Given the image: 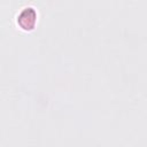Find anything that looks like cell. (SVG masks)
<instances>
[{
	"label": "cell",
	"instance_id": "obj_1",
	"mask_svg": "<svg viewBox=\"0 0 147 147\" xmlns=\"http://www.w3.org/2000/svg\"><path fill=\"white\" fill-rule=\"evenodd\" d=\"M37 23V14L32 8H24L20 15H17V24L25 30L33 29Z\"/></svg>",
	"mask_w": 147,
	"mask_h": 147
}]
</instances>
